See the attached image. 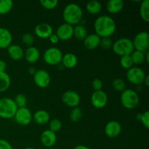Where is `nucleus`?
Instances as JSON below:
<instances>
[{
  "instance_id": "nucleus-15",
  "label": "nucleus",
  "mask_w": 149,
  "mask_h": 149,
  "mask_svg": "<svg viewBox=\"0 0 149 149\" xmlns=\"http://www.w3.org/2000/svg\"><path fill=\"white\" fill-rule=\"evenodd\" d=\"M34 33L39 38L47 39L53 33V29L49 23H40L35 27Z\"/></svg>"
},
{
  "instance_id": "nucleus-34",
  "label": "nucleus",
  "mask_w": 149,
  "mask_h": 149,
  "mask_svg": "<svg viewBox=\"0 0 149 149\" xmlns=\"http://www.w3.org/2000/svg\"><path fill=\"white\" fill-rule=\"evenodd\" d=\"M49 130L56 133L62 128V122H61L60 119H53L49 122Z\"/></svg>"
},
{
  "instance_id": "nucleus-14",
  "label": "nucleus",
  "mask_w": 149,
  "mask_h": 149,
  "mask_svg": "<svg viewBox=\"0 0 149 149\" xmlns=\"http://www.w3.org/2000/svg\"><path fill=\"white\" fill-rule=\"evenodd\" d=\"M122 129V125L119 122L115 120L110 121L105 126V134L110 138H116L120 135Z\"/></svg>"
},
{
  "instance_id": "nucleus-3",
  "label": "nucleus",
  "mask_w": 149,
  "mask_h": 149,
  "mask_svg": "<svg viewBox=\"0 0 149 149\" xmlns=\"http://www.w3.org/2000/svg\"><path fill=\"white\" fill-rule=\"evenodd\" d=\"M112 49L114 53L121 57L124 55H130L135 50L132 41L126 37L120 38L115 41L112 45Z\"/></svg>"
},
{
  "instance_id": "nucleus-5",
  "label": "nucleus",
  "mask_w": 149,
  "mask_h": 149,
  "mask_svg": "<svg viewBox=\"0 0 149 149\" xmlns=\"http://www.w3.org/2000/svg\"><path fill=\"white\" fill-rule=\"evenodd\" d=\"M122 105L127 109H133L138 106L140 97L138 93L132 89H125L120 96Z\"/></svg>"
},
{
  "instance_id": "nucleus-45",
  "label": "nucleus",
  "mask_w": 149,
  "mask_h": 149,
  "mask_svg": "<svg viewBox=\"0 0 149 149\" xmlns=\"http://www.w3.org/2000/svg\"><path fill=\"white\" fill-rule=\"evenodd\" d=\"M143 84H145V85L146 86V87H148V86H149V77H148V75H146V77L145 79H144V81H143Z\"/></svg>"
},
{
  "instance_id": "nucleus-29",
  "label": "nucleus",
  "mask_w": 149,
  "mask_h": 149,
  "mask_svg": "<svg viewBox=\"0 0 149 149\" xmlns=\"http://www.w3.org/2000/svg\"><path fill=\"white\" fill-rule=\"evenodd\" d=\"M13 7L12 0H0V15H6L10 13Z\"/></svg>"
},
{
  "instance_id": "nucleus-21",
  "label": "nucleus",
  "mask_w": 149,
  "mask_h": 149,
  "mask_svg": "<svg viewBox=\"0 0 149 149\" xmlns=\"http://www.w3.org/2000/svg\"><path fill=\"white\" fill-rule=\"evenodd\" d=\"M32 119H33L34 122L37 125H43L48 123L50 119L49 113L45 110H38L33 113L32 116Z\"/></svg>"
},
{
  "instance_id": "nucleus-6",
  "label": "nucleus",
  "mask_w": 149,
  "mask_h": 149,
  "mask_svg": "<svg viewBox=\"0 0 149 149\" xmlns=\"http://www.w3.org/2000/svg\"><path fill=\"white\" fill-rule=\"evenodd\" d=\"M63 52L59 48L49 47L45 50L43 55L44 61L49 65H57L62 61Z\"/></svg>"
},
{
  "instance_id": "nucleus-41",
  "label": "nucleus",
  "mask_w": 149,
  "mask_h": 149,
  "mask_svg": "<svg viewBox=\"0 0 149 149\" xmlns=\"http://www.w3.org/2000/svg\"><path fill=\"white\" fill-rule=\"evenodd\" d=\"M48 39H49V41H50L51 43L54 44V45H55V44H58V42L60 41L59 39H58V36H57V35L54 33H52V34L51 35L49 38H48Z\"/></svg>"
},
{
  "instance_id": "nucleus-36",
  "label": "nucleus",
  "mask_w": 149,
  "mask_h": 149,
  "mask_svg": "<svg viewBox=\"0 0 149 149\" xmlns=\"http://www.w3.org/2000/svg\"><path fill=\"white\" fill-rule=\"evenodd\" d=\"M22 42L25 45L28 47L32 46L33 43V40H34V38L33 36L31 33H25L22 35Z\"/></svg>"
},
{
  "instance_id": "nucleus-30",
  "label": "nucleus",
  "mask_w": 149,
  "mask_h": 149,
  "mask_svg": "<svg viewBox=\"0 0 149 149\" xmlns=\"http://www.w3.org/2000/svg\"><path fill=\"white\" fill-rule=\"evenodd\" d=\"M82 117V111L79 107L73 108L70 112V119L73 122H77Z\"/></svg>"
},
{
  "instance_id": "nucleus-9",
  "label": "nucleus",
  "mask_w": 149,
  "mask_h": 149,
  "mask_svg": "<svg viewBox=\"0 0 149 149\" xmlns=\"http://www.w3.org/2000/svg\"><path fill=\"white\" fill-rule=\"evenodd\" d=\"M32 116L33 115L31 112L27 107L18 108L14 116V119L18 125L26 126L31 122Z\"/></svg>"
},
{
  "instance_id": "nucleus-43",
  "label": "nucleus",
  "mask_w": 149,
  "mask_h": 149,
  "mask_svg": "<svg viewBox=\"0 0 149 149\" xmlns=\"http://www.w3.org/2000/svg\"><path fill=\"white\" fill-rule=\"evenodd\" d=\"M36 70L34 67L31 66L29 68V73L31 74V75H33V76L34 75V74L36 73Z\"/></svg>"
},
{
  "instance_id": "nucleus-28",
  "label": "nucleus",
  "mask_w": 149,
  "mask_h": 149,
  "mask_svg": "<svg viewBox=\"0 0 149 149\" xmlns=\"http://www.w3.org/2000/svg\"><path fill=\"white\" fill-rule=\"evenodd\" d=\"M134 65H139L145 62V52L138 50H134L130 55Z\"/></svg>"
},
{
  "instance_id": "nucleus-40",
  "label": "nucleus",
  "mask_w": 149,
  "mask_h": 149,
  "mask_svg": "<svg viewBox=\"0 0 149 149\" xmlns=\"http://www.w3.org/2000/svg\"><path fill=\"white\" fill-rule=\"evenodd\" d=\"M0 149H13V148L11 143L7 140L0 139Z\"/></svg>"
},
{
  "instance_id": "nucleus-48",
  "label": "nucleus",
  "mask_w": 149,
  "mask_h": 149,
  "mask_svg": "<svg viewBox=\"0 0 149 149\" xmlns=\"http://www.w3.org/2000/svg\"><path fill=\"white\" fill-rule=\"evenodd\" d=\"M48 149H57V148H48Z\"/></svg>"
},
{
  "instance_id": "nucleus-19",
  "label": "nucleus",
  "mask_w": 149,
  "mask_h": 149,
  "mask_svg": "<svg viewBox=\"0 0 149 149\" xmlns=\"http://www.w3.org/2000/svg\"><path fill=\"white\" fill-rule=\"evenodd\" d=\"M100 37L96 33L87 34L85 39L83 40V44L85 48L88 49H95L100 46Z\"/></svg>"
},
{
  "instance_id": "nucleus-47",
  "label": "nucleus",
  "mask_w": 149,
  "mask_h": 149,
  "mask_svg": "<svg viewBox=\"0 0 149 149\" xmlns=\"http://www.w3.org/2000/svg\"><path fill=\"white\" fill-rule=\"evenodd\" d=\"M24 149H36V148H33V147H27V148H25Z\"/></svg>"
},
{
  "instance_id": "nucleus-4",
  "label": "nucleus",
  "mask_w": 149,
  "mask_h": 149,
  "mask_svg": "<svg viewBox=\"0 0 149 149\" xmlns=\"http://www.w3.org/2000/svg\"><path fill=\"white\" fill-rule=\"evenodd\" d=\"M17 109L13 99L7 97L0 98V117L2 119L14 118Z\"/></svg>"
},
{
  "instance_id": "nucleus-18",
  "label": "nucleus",
  "mask_w": 149,
  "mask_h": 149,
  "mask_svg": "<svg viewBox=\"0 0 149 149\" xmlns=\"http://www.w3.org/2000/svg\"><path fill=\"white\" fill-rule=\"evenodd\" d=\"M7 54L13 61H20L24 56V50L19 45H11L7 48Z\"/></svg>"
},
{
  "instance_id": "nucleus-20",
  "label": "nucleus",
  "mask_w": 149,
  "mask_h": 149,
  "mask_svg": "<svg viewBox=\"0 0 149 149\" xmlns=\"http://www.w3.org/2000/svg\"><path fill=\"white\" fill-rule=\"evenodd\" d=\"M26 61L31 63H33L38 61L40 57V52L39 49L36 47L31 46L29 47L26 50L24 51V56Z\"/></svg>"
},
{
  "instance_id": "nucleus-10",
  "label": "nucleus",
  "mask_w": 149,
  "mask_h": 149,
  "mask_svg": "<svg viewBox=\"0 0 149 149\" xmlns=\"http://www.w3.org/2000/svg\"><path fill=\"white\" fill-rule=\"evenodd\" d=\"M81 97L77 92L74 90H67L63 94L62 101L65 106L71 108L78 107L80 103Z\"/></svg>"
},
{
  "instance_id": "nucleus-12",
  "label": "nucleus",
  "mask_w": 149,
  "mask_h": 149,
  "mask_svg": "<svg viewBox=\"0 0 149 149\" xmlns=\"http://www.w3.org/2000/svg\"><path fill=\"white\" fill-rule=\"evenodd\" d=\"M91 103L96 109H102L106 106L108 103V95L103 90L95 91L91 95Z\"/></svg>"
},
{
  "instance_id": "nucleus-24",
  "label": "nucleus",
  "mask_w": 149,
  "mask_h": 149,
  "mask_svg": "<svg viewBox=\"0 0 149 149\" xmlns=\"http://www.w3.org/2000/svg\"><path fill=\"white\" fill-rule=\"evenodd\" d=\"M86 10L92 15H96L100 13L102 10V4L97 0L89 1L86 4Z\"/></svg>"
},
{
  "instance_id": "nucleus-7",
  "label": "nucleus",
  "mask_w": 149,
  "mask_h": 149,
  "mask_svg": "<svg viewBox=\"0 0 149 149\" xmlns=\"http://www.w3.org/2000/svg\"><path fill=\"white\" fill-rule=\"evenodd\" d=\"M127 79L132 84L140 85L143 84L146 74L145 71L138 66H132L127 71Z\"/></svg>"
},
{
  "instance_id": "nucleus-38",
  "label": "nucleus",
  "mask_w": 149,
  "mask_h": 149,
  "mask_svg": "<svg viewBox=\"0 0 149 149\" xmlns=\"http://www.w3.org/2000/svg\"><path fill=\"white\" fill-rule=\"evenodd\" d=\"M140 121L142 122L143 125L146 129H148L149 128V112L148 111H146L145 112L142 113V114H141V120Z\"/></svg>"
},
{
  "instance_id": "nucleus-22",
  "label": "nucleus",
  "mask_w": 149,
  "mask_h": 149,
  "mask_svg": "<svg viewBox=\"0 0 149 149\" xmlns=\"http://www.w3.org/2000/svg\"><path fill=\"white\" fill-rule=\"evenodd\" d=\"M125 3L122 0H109L106 2V10L109 13L116 14L123 9Z\"/></svg>"
},
{
  "instance_id": "nucleus-42",
  "label": "nucleus",
  "mask_w": 149,
  "mask_h": 149,
  "mask_svg": "<svg viewBox=\"0 0 149 149\" xmlns=\"http://www.w3.org/2000/svg\"><path fill=\"white\" fill-rule=\"evenodd\" d=\"M7 63L3 60H0V72H5L7 69Z\"/></svg>"
},
{
  "instance_id": "nucleus-2",
  "label": "nucleus",
  "mask_w": 149,
  "mask_h": 149,
  "mask_svg": "<svg viewBox=\"0 0 149 149\" xmlns=\"http://www.w3.org/2000/svg\"><path fill=\"white\" fill-rule=\"evenodd\" d=\"M83 17V10L79 4L76 3L68 4L63 9V17L65 23L76 26L81 22Z\"/></svg>"
},
{
  "instance_id": "nucleus-25",
  "label": "nucleus",
  "mask_w": 149,
  "mask_h": 149,
  "mask_svg": "<svg viewBox=\"0 0 149 149\" xmlns=\"http://www.w3.org/2000/svg\"><path fill=\"white\" fill-rule=\"evenodd\" d=\"M11 84V79L7 72H0V93L5 92Z\"/></svg>"
},
{
  "instance_id": "nucleus-1",
  "label": "nucleus",
  "mask_w": 149,
  "mask_h": 149,
  "mask_svg": "<svg viewBox=\"0 0 149 149\" xmlns=\"http://www.w3.org/2000/svg\"><path fill=\"white\" fill-rule=\"evenodd\" d=\"M116 22L109 15H100L95 20V33H96L100 38L111 37V36L116 31Z\"/></svg>"
},
{
  "instance_id": "nucleus-27",
  "label": "nucleus",
  "mask_w": 149,
  "mask_h": 149,
  "mask_svg": "<svg viewBox=\"0 0 149 149\" xmlns=\"http://www.w3.org/2000/svg\"><path fill=\"white\" fill-rule=\"evenodd\" d=\"M140 15L145 22L149 21V1L143 0L140 5Z\"/></svg>"
},
{
  "instance_id": "nucleus-17",
  "label": "nucleus",
  "mask_w": 149,
  "mask_h": 149,
  "mask_svg": "<svg viewBox=\"0 0 149 149\" xmlns=\"http://www.w3.org/2000/svg\"><path fill=\"white\" fill-rule=\"evenodd\" d=\"M13 42V35L10 30L6 28L0 27V48L7 49Z\"/></svg>"
},
{
  "instance_id": "nucleus-33",
  "label": "nucleus",
  "mask_w": 149,
  "mask_h": 149,
  "mask_svg": "<svg viewBox=\"0 0 149 149\" xmlns=\"http://www.w3.org/2000/svg\"><path fill=\"white\" fill-rule=\"evenodd\" d=\"M15 103L16 106L17 108H24L26 107L27 104V97L25 95L22 93H19L15 96V99H13Z\"/></svg>"
},
{
  "instance_id": "nucleus-16",
  "label": "nucleus",
  "mask_w": 149,
  "mask_h": 149,
  "mask_svg": "<svg viewBox=\"0 0 149 149\" xmlns=\"http://www.w3.org/2000/svg\"><path fill=\"white\" fill-rule=\"evenodd\" d=\"M40 141L42 145L46 148H52L57 141L56 133L49 130H46L41 134Z\"/></svg>"
},
{
  "instance_id": "nucleus-44",
  "label": "nucleus",
  "mask_w": 149,
  "mask_h": 149,
  "mask_svg": "<svg viewBox=\"0 0 149 149\" xmlns=\"http://www.w3.org/2000/svg\"><path fill=\"white\" fill-rule=\"evenodd\" d=\"M74 149H90L88 146L84 145H78L74 147Z\"/></svg>"
},
{
  "instance_id": "nucleus-37",
  "label": "nucleus",
  "mask_w": 149,
  "mask_h": 149,
  "mask_svg": "<svg viewBox=\"0 0 149 149\" xmlns=\"http://www.w3.org/2000/svg\"><path fill=\"white\" fill-rule=\"evenodd\" d=\"M113 42L111 37H103L100 38V46L104 49H109L112 47Z\"/></svg>"
},
{
  "instance_id": "nucleus-8",
  "label": "nucleus",
  "mask_w": 149,
  "mask_h": 149,
  "mask_svg": "<svg viewBox=\"0 0 149 149\" xmlns=\"http://www.w3.org/2000/svg\"><path fill=\"white\" fill-rule=\"evenodd\" d=\"M132 41L135 50L146 52L149 47V34L147 31H141L137 33Z\"/></svg>"
},
{
  "instance_id": "nucleus-11",
  "label": "nucleus",
  "mask_w": 149,
  "mask_h": 149,
  "mask_svg": "<svg viewBox=\"0 0 149 149\" xmlns=\"http://www.w3.org/2000/svg\"><path fill=\"white\" fill-rule=\"evenodd\" d=\"M33 81L36 85L40 88H45L50 84V75L44 69H39L33 75Z\"/></svg>"
},
{
  "instance_id": "nucleus-31",
  "label": "nucleus",
  "mask_w": 149,
  "mask_h": 149,
  "mask_svg": "<svg viewBox=\"0 0 149 149\" xmlns=\"http://www.w3.org/2000/svg\"><path fill=\"white\" fill-rule=\"evenodd\" d=\"M112 87L116 91L123 92L126 89V83L122 79L116 78L112 81Z\"/></svg>"
},
{
  "instance_id": "nucleus-32",
  "label": "nucleus",
  "mask_w": 149,
  "mask_h": 149,
  "mask_svg": "<svg viewBox=\"0 0 149 149\" xmlns=\"http://www.w3.org/2000/svg\"><path fill=\"white\" fill-rule=\"evenodd\" d=\"M120 65L125 69H130L133 66V62L132 61L130 55H124L120 58Z\"/></svg>"
},
{
  "instance_id": "nucleus-46",
  "label": "nucleus",
  "mask_w": 149,
  "mask_h": 149,
  "mask_svg": "<svg viewBox=\"0 0 149 149\" xmlns=\"http://www.w3.org/2000/svg\"><path fill=\"white\" fill-rule=\"evenodd\" d=\"M141 114H142V113H138V114L136 115V119H138V121L141 120Z\"/></svg>"
},
{
  "instance_id": "nucleus-35",
  "label": "nucleus",
  "mask_w": 149,
  "mask_h": 149,
  "mask_svg": "<svg viewBox=\"0 0 149 149\" xmlns=\"http://www.w3.org/2000/svg\"><path fill=\"white\" fill-rule=\"evenodd\" d=\"M40 4L47 10H53L58 6V0H40Z\"/></svg>"
},
{
  "instance_id": "nucleus-23",
  "label": "nucleus",
  "mask_w": 149,
  "mask_h": 149,
  "mask_svg": "<svg viewBox=\"0 0 149 149\" xmlns=\"http://www.w3.org/2000/svg\"><path fill=\"white\" fill-rule=\"evenodd\" d=\"M62 65L66 68H73L78 63V58L77 55L71 52H68L63 55Z\"/></svg>"
},
{
  "instance_id": "nucleus-39",
  "label": "nucleus",
  "mask_w": 149,
  "mask_h": 149,
  "mask_svg": "<svg viewBox=\"0 0 149 149\" xmlns=\"http://www.w3.org/2000/svg\"><path fill=\"white\" fill-rule=\"evenodd\" d=\"M92 86H93V89L95 91H99V90H102V87H103V81L100 79H95L92 82Z\"/></svg>"
},
{
  "instance_id": "nucleus-13",
  "label": "nucleus",
  "mask_w": 149,
  "mask_h": 149,
  "mask_svg": "<svg viewBox=\"0 0 149 149\" xmlns=\"http://www.w3.org/2000/svg\"><path fill=\"white\" fill-rule=\"evenodd\" d=\"M59 40L67 41L74 36V26L68 23H62L57 29L56 33Z\"/></svg>"
},
{
  "instance_id": "nucleus-26",
  "label": "nucleus",
  "mask_w": 149,
  "mask_h": 149,
  "mask_svg": "<svg viewBox=\"0 0 149 149\" xmlns=\"http://www.w3.org/2000/svg\"><path fill=\"white\" fill-rule=\"evenodd\" d=\"M87 34V30L84 25L78 24L74 27V36L78 40L83 41Z\"/></svg>"
}]
</instances>
